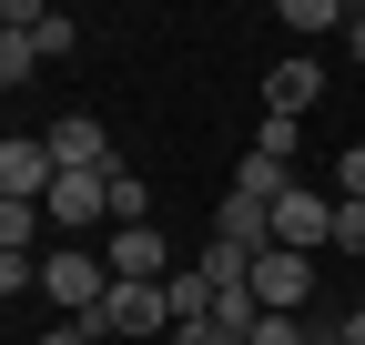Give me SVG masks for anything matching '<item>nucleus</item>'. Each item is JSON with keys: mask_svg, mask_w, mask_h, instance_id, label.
<instances>
[{"mask_svg": "<svg viewBox=\"0 0 365 345\" xmlns=\"http://www.w3.org/2000/svg\"><path fill=\"white\" fill-rule=\"evenodd\" d=\"M41 294H51V305L61 315H102V294H112V264H102V254H81V244H61V254H41Z\"/></svg>", "mask_w": 365, "mask_h": 345, "instance_id": "f257e3e1", "label": "nucleus"}, {"mask_svg": "<svg viewBox=\"0 0 365 345\" xmlns=\"http://www.w3.org/2000/svg\"><path fill=\"white\" fill-rule=\"evenodd\" d=\"M91 325H102L112 345H163V335H173V294H163V284H112Z\"/></svg>", "mask_w": 365, "mask_h": 345, "instance_id": "f03ea898", "label": "nucleus"}, {"mask_svg": "<svg viewBox=\"0 0 365 345\" xmlns=\"http://www.w3.org/2000/svg\"><path fill=\"white\" fill-rule=\"evenodd\" d=\"M254 305H264V315H304V305H314V254L264 244V254H254Z\"/></svg>", "mask_w": 365, "mask_h": 345, "instance_id": "7ed1b4c3", "label": "nucleus"}, {"mask_svg": "<svg viewBox=\"0 0 365 345\" xmlns=\"http://www.w3.org/2000/svg\"><path fill=\"white\" fill-rule=\"evenodd\" d=\"M102 264H112V284H173V274H182V264H173V244H163L153 224H112Z\"/></svg>", "mask_w": 365, "mask_h": 345, "instance_id": "20e7f679", "label": "nucleus"}, {"mask_svg": "<svg viewBox=\"0 0 365 345\" xmlns=\"http://www.w3.org/2000/svg\"><path fill=\"white\" fill-rule=\"evenodd\" d=\"M51 183H61L51 143H31V133H11V143H0V203H51Z\"/></svg>", "mask_w": 365, "mask_h": 345, "instance_id": "39448f33", "label": "nucleus"}, {"mask_svg": "<svg viewBox=\"0 0 365 345\" xmlns=\"http://www.w3.org/2000/svg\"><path fill=\"white\" fill-rule=\"evenodd\" d=\"M112 172H122V163H112ZM112 172H61L41 213H51L61 234H91V224H112Z\"/></svg>", "mask_w": 365, "mask_h": 345, "instance_id": "423d86ee", "label": "nucleus"}, {"mask_svg": "<svg viewBox=\"0 0 365 345\" xmlns=\"http://www.w3.org/2000/svg\"><path fill=\"white\" fill-rule=\"evenodd\" d=\"M274 244H294V254H325V244H335V203L294 183L284 203H274Z\"/></svg>", "mask_w": 365, "mask_h": 345, "instance_id": "0eeeda50", "label": "nucleus"}, {"mask_svg": "<svg viewBox=\"0 0 365 345\" xmlns=\"http://www.w3.org/2000/svg\"><path fill=\"white\" fill-rule=\"evenodd\" d=\"M0 31H21L41 61H61L71 41H81V21H71V11H51V0H11V11H0Z\"/></svg>", "mask_w": 365, "mask_h": 345, "instance_id": "6e6552de", "label": "nucleus"}, {"mask_svg": "<svg viewBox=\"0 0 365 345\" xmlns=\"http://www.w3.org/2000/svg\"><path fill=\"white\" fill-rule=\"evenodd\" d=\"M314 102H325V61H304V51H294V61H274V71H264V112L304 122Z\"/></svg>", "mask_w": 365, "mask_h": 345, "instance_id": "1a4fd4ad", "label": "nucleus"}, {"mask_svg": "<svg viewBox=\"0 0 365 345\" xmlns=\"http://www.w3.org/2000/svg\"><path fill=\"white\" fill-rule=\"evenodd\" d=\"M41 143H51V163H61V172H112V143H102V122H91V112H61Z\"/></svg>", "mask_w": 365, "mask_h": 345, "instance_id": "9d476101", "label": "nucleus"}, {"mask_svg": "<svg viewBox=\"0 0 365 345\" xmlns=\"http://www.w3.org/2000/svg\"><path fill=\"white\" fill-rule=\"evenodd\" d=\"M213 244L264 254V244H274V203H254V193H223V203H213Z\"/></svg>", "mask_w": 365, "mask_h": 345, "instance_id": "9b49d317", "label": "nucleus"}, {"mask_svg": "<svg viewBox=\"0 0 365 345\" xmlns=\"http://www.w3.org/2000/svg\"><path fill=\"white\" fill-rule=\"evenodd\" d=\"M234 193H254V203H284V193H294V163H264V153H244Z\"/></svg>", "mask_w": 365, "mask_h": 345, "instance_id": "f8f14e48", "label": "nucleus"}, {"mask_svg": "<svg viewBox=\"0 0 365 345\" xmlns=\"http://www.w3.org/2000/svg\"><path fill=\"white\" fill-rule=\"evenodd\" d=\"M112 224H153V183L143 172H112Z\"/></svg>", "mask_w": 365, "mask_h": 345, "instance_id": "ddd939ff", "label": "nucleus"}, {"mask_svg": "<svg viewBox=\"0 0 365 345\" xmlns=\"http://www.w3.org/2000/svg\"><path fill=\"white\" fill-rule=\"evenodd\" d=\"M41 224H51L41 203H0V254H31V234H41Z\"/></svg>", "mask_w": 365, "mask_h": 345, "instance_id": "4468645a", "label": "nucleus"}, {"mask_svg": "<svg viewBox=\"0 0 365 345\" xmlns=\"http://www.w3.org/2000/svg\"><path fill=\"white\" fill-rule=\"evenodd\" d=\"M274 21H284V31H345V0H284Z\"/></svg>", "mask_w": 365, "mask_h": 345, "instance_id": "2eb2a0df", "label": "nucleus"}, {"mask_svg": "<svg viewBox=\"0 0 365 345\" xmlns=\"http://www.w3.org/2000/svg\"><path fill=\"white\" fill-rule=\"evenodd\" d=\"M31 71H41V51H31V41H21V31H0V81H11V92H21V81H31Z\"/></svg>", "mask_w": 365, "mask_h": 345, "instance_id": "dca6fc26", "label": "nucleus"}, {"mask_svg": "<svg viewBox=\"0 0 365 345\" xmlns=\"http://www.w3.org/2000/svg\"><path fill=\"white\" fill-rule=\"evenodd\" d=\"M244 345H314V325H304V315H264Z\"/></svg>", "mask_w": 365, "mask_h": 345, "instance_id": "f3484780", "label": "nucleus"}, {"mask_svg": "<svg viewBox=\"0 0 365 345\" xmlns=\"http://www.w3.org/2000/svg\"><path fill=\"white\" fill-rule=\"evenodd\" d=\"M254 153H264V163H294V122H284V112H264V133H254Z\"/></svg>", "mask_w": 365, "mask_h": 345, "instance_id": "a211bd4d", "label": "nucleus"}, {"mask_svg": "<svg viewBox=\"0 0 365 345\" xmlns=\"http://www.w3.org/2000/svg\"><path fill=\"white\" fill-rule=\"evenodd\" d=\"M41 345H102V325H81V315H61L51 335H41Z\"/></svg>", "mask_w": 365, "mask_h": 345, "instance_id": "6ab92c4d", "label": "nucleus"}, {"mask_svg": "<svg viewBox=\"0 0 365 345\" xmlns=\"http://www.w3.org/2000/svg\"><path fill=\"white\" fill-rule=\"evenodd\" d=\"M173 345H234L223 325H173Z\"/></svg>", "mask_w": 365, "mask_h": 345, "instance_id": "aec40b11", "label": "nucleus"}, {"mask_svg": "<svg viewBox=\"0 0 365 345\" xmlns=\"http://www.w3.org/2000/svg\"><path fill=\"white\" fill-rule=\"evenodd\" d=\"M345 61H365V11H345Z\"/></svg>", "mask_w": 365, "mask_h": 345, "instance_id": "412c9836", "label": "nucleus"}, {"mask_svg": "<svg viewBox=\"0 0 365 345\" xmlns=\"http://www.w3.org/2000/svg\"><path fill=\"white\" fill-rule=\"evenodd\" d=\"M314 345H345V325H325V335H314Z\"/></svg>", "mask_w": 365, "mask_h": 345, "instance_id": "4be33fe9", "label": "nucleus"}, {"mask_svg": "<svg viewBox=\"0 0 365 345\" xmlns=\"http://www.w3.org/2000/svg\"><path fill=\"white\" fill-rule=\"evenodd\" d=\"M163 345H173V335H163Z\"/></svg>", "mask_w": 365, "mask_h": 345, "instance_id": "5701e85b", "label": "nucleus"}]
</instances>
